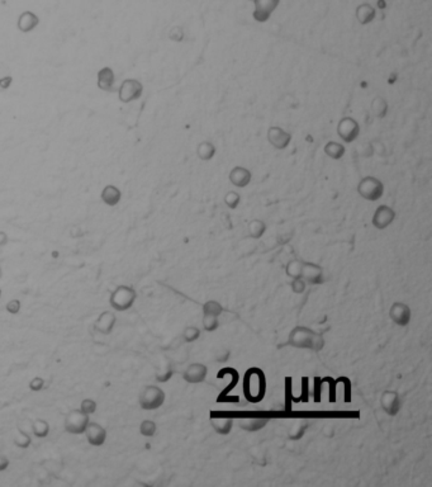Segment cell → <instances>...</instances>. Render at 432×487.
I'll list each match as a JSON object with an SVG mask.
<instances>
[{
	"label": "cell",
	"mask_w": 432,
	"mask_h": 487,
	"mask_svg": "<svg viewBox=\"0 0 432 487\" xmlns=\"http://www.w3.org/2000/svg\"><path fill=\"white\" fill-rule=\"evenodd\" d=\"M289 344L300 349H312L318 352L325 345V339L304 326H297L289 335Z\"/></svg>",
	"instance_id": "cell-1"
},
{
	"label": "cell",
	"mask_w": 432,
	"mask_h": 487,
	"mask_svg": "<svg viewBox=\"0 0 432 487\" xmlns=\"http://www.w3.org/2000/svg\"><path fill=\"white\" fill-rule=\"evenodd\" d=\"M266 391V381L262 370L257 368L247 370L244 381L245 397L251 402H259L264 399Z\"/></svg>",
	"instance_id": "cell-2"
},
{
	"label": "cell",
	"mask_w": 432,
	"mask_h": 487,
	"mask_svg": "<svg viewBox=\"0 0 432 487\" xmlns=\"http://www.w3.org/2000/svg\"><path fill=\"white\" fill-rule=\"evenodd\" d=\"M137 298V292L134 291L133 287L126 286H118L114 291L112 292L109 297V305L112 306L113 310L118 312H123L130 310L133 306Z\"/></svg>",
	"instance_id": "cell-3"
},
{
	"label": "cell",
	"mask_w": 432,
	"mask_h": 487,
	"mask_svg": "<svg viewBox=\"0 0 432 487\" xmlns=\"http://www.w3.org/2000/svg\"><path fill=\"white\" fill-rule=\"evenodd\" d=\"M165 392L159 386H145L138 395V404L142 410L152 411L157 410L164 405L165 402Z\"/></svg>",
	"instance_id": "cell-4"
},
{
	"label": "cell",
	"mask_w": 432,
	"mask_h": 487,
	"mask_svg": "<svg viewBox=\"0 0 432 487\" xmlns=\"http://www.w3.org/2000/svg\"><path fill=\"white\" fill-rule=\"evenodd\" d=\"M357 193L366 201L375 202L384 194V184L375 176H365L359 181Z\"/></svg>",
	"instance_id": "cell-5"
},
{
	"label": "cell",
	"mask_w": 432,
	"mask_h": 487,
	"mask_svg": "<svg viewBox=\"0 0 432 487\" xmlns=\"http://www.w3.org/2000/svg\"><path fill=\"white\" fill-rule=\"evenodd\" d=\"M90 423V415L85 414L80 409H74L67 412L64 420V429L68 434L81 435L85 433L88 424Z\"/></svg>",
	"instance_id": "cell-6"
},
{
	"label": "cell",
	"mask_w": 432,
	"mask_h": 487,
	"mask_svg": "<svg viewBox=\"0 0 432 487\" xmlns=\"http://www.w3.org/2000/svg\"><path fill=\"white\" fill-rule=\"evenodd\" d=\"M337 135L346 144H351L360 135V125L355 118L344 117L337 125Z\"/></svg>",
	"instance_id": "cell-7"
},
{
	"label": "cell",
	"mask_w": 432,
	"mask_h": 487,
	"mask_svg": "<svg viewBox=\"0 0 432 487\" xmlns=\"http://www.w3.org/2000/svg\"><path fill=\"white\" fill-rule=\"evenodd\" d=\"M142 93H143V85L136 79L125 80L121 84L119 90H118L119 101L122 103H130V102L137 101V99L141 98Z\"/></svg>",
	"instance_id": "cell-8"
},
{
	"label": "cell",
	"mask_w": 432,
	"mask_h": 487,
	"mask_svg": "<svg viewBox=\"0 0 432 487\" xmlns=\"http://www.w3.org/2000/svg\"><path fill=\"white\" fill-rule=\"evenodd\" d=\"M255 12L254 18L256 22L265 23L271 17L274 10L279 7L280 0H254Z\"/></svg>",
	"instance_id": "cell-9"
},
{
	"label": "cell",
	"mask_w": 432,
	"mask_h": 487,
	"mask_svg": "<svg viewBox=\"0 0 432 487\" xmlns=\"http://www.w3.org/2000/svg\"><path fill=\"white\" fill-rule=\"evenodd\" d=\"M394 218H396V211L392 207L383 204V206H379L375 210L371 223L374 225V227L379 228V230H384V228H387L393 223Z\"/></svg>",
	"instance_id": "cell-10"
},
{
	"label": "cell",
	"mask_w": 432,
	"mask_h": 487,
	"mask_svg": "<svg viewBox=\"0 0 432 487\" xmlns=\"http://www.w3.org/2000/svg\"><path fill=\"white\" fill-rule=\"evenodd\" d=\"M268 141L275 149L284 150L291 144L292 135L279 126H273L268 130Z\"/></svg>",
	"instance_id": "cell-11"
},
{
	"label": "cell",
	"mask_w": 432,
	"mask_h": 487,
	"mask_svg": "<svg viewBox=\"0 0 432 487\" xmlns=\"http://www.w3.org/2000/svg\"><path fill=\"white\" fill-rule=\"evenodd\" d=\"M86 440L93 447H102L107 442V430L95 421H90L85 429Z\"/></svg>",
	"instance_id": "cell-12"
},
{
	"label": "cell",
	"mask_w": 432,
	"mask_h": 487,
	"mask_svg": "<svg viewBox=\"0 0 432 487\" xmlns=\"http://www.w3.org/2000/svg\"><path fill=\"white\" fill-rule=\"evenodd\" d=\"M389 316H391L392 321L398 326H407L410 323L411 317H412V312H411L408 305L403 304V302H396L392 305L391 310H389Z\"/></svg>",
	"instance_id": "cell-13"
},
{
	"label": "cell",
	"mask_w": 432,
	"mask_h": 487,
	"mask_svg": "<svg viewBox=\"0 0 432 487\" xmlns=\"http://www.w3.org/2000/svg\"><path fill=\"white\" fill-rule=\"evenodd\" d=\"M115 322H117V317L114 313L112 311H104L100 313L99 317L94 322V329L102 335H110L112 331L114 330Z\"/></svg>",
	"instance_id": "cell-14"
},
{
	"label": "cell",
	"mask_w": 432,
	"mask_h": 487,
	"mask_svg": "<svg viewBox=\"0 0 432 487\" xmlns=\"http://www.w3.org/2000/svg\"><path fill=\"white\" fill-rule=\"evenodd\" d=\"M380 404L381 407L384 409V411L388 415H391V416H394V415L398 414L400 406H402V401H400L399 395L394 391L384 392V393L381 395Z\"/></svg>",
	"instance_id": "cell-15"
},
{
	"label": "cell",
	"mask_w": 432,
	"mask_h": 487,
	"mask_svg": "<svg viewBox=\"0 0 432 487\" xmlns=\"http://www.w3.org/2000/svg\"><path fill=\"white\" fill-rule=\"evenodd\" d=\"M305 281V283L310 284H321L323 283V269L320 265L315 264V263H304L302 265V275Z\"/></svg>",
	"instance_id": "cell-16"
},
{
	"label": "cell",
	"mask_w": 432,
	"mask_h": 487,
	"mask_svg": "<svg viewBox=\"0 0 432 487\" xmlns=\"http://www.w3.org/2000/svg\"><path fill=\"white\" fill-rule=\"evenodd\" d=\"M231 184H233L237 188H245L251 183L252 174L249 169L244 167H234L228 175Z\"/></svg>",
	"instance_id": "cell-17"
},
{
	"label": "cell",
	"mask_w": 432,
	"mask_h": 487,
	"mask_svg": "<svg viewBox=\"0 0 432 487\" xmlns=\"http://www.w3.org/2000/svg\"><path fill=\"white\" fill-rule=\"evenodd\" d=\"M208 373V368L202 363H194L190 364L184 372V380L189 383H200L205 380Z\"/></svg>",
	"instance_id": "cell-18"
},
{
	"label": "cell",
	"mask_w": 432,
	"mask_h": 487,
	"mask_svg": "<svg viewBox=\"0 0 432 487\" xmlns=\"http://www.w3.org/2000/svg\"><path fill=\"white\" fill-rule=\"evenodd\" d=\"M38 23H39L38 17H37L34 13L30 12V10L23 12L22 14L19 15V18H18V28H19L20 32H25V33L31 32V31H33L34 28L38 26Z\"/></svg>",
	"instance_id": "cell-19"
},
{
	"label": "cell",
	"mask_w": 432,
	"mask_h": 487,
	"mask_svg": "<svg viewBox=\"0 0 432 487\" xmlns=\"http://www.w3.org/2000/svg\"><path fill=\"white\" fill-rule=\"evenodd\" d=\"M115 76L110 67H103L98 73V86L104 91L114 90Z\"/></svg>",
	"instance_id": "cell-20"
},
{
	"label": "cell",
	"mask_w": 432,
	"mask_h": 487,
	"mask_svg": "<svg viewBox=\"0 0 432 487\" xmlns=\"http://www.w3.org/2000/svg\"><path fill=\"white\" fill-rule=\"evenodd\" d=\"M375 15H376L375 8L371 7V5L368 4V3H364V4L359 5V7L356 8V18L357 20H359L360 25L363 26L369 25V23H371L374 19H375Z\"/></svg>",
	"instance_id": "cell-21"
},
{
	"label": "cell",
	"mask_w": 432,
	"mask_h": 487,
	"mask_svg": "<svg viewBox=\"0 0 432 487\" xmlns=\"http://www.w3.org/2000/svg\"><path fill=\"white\" fill-rule=\"evenodd\" d=\"M122 194L121 191L114 185H107L102 192V201L107 206H117L119 203Z\"/></svg>",
	"instance_id": "cell-22"
},
{
	"label": "cell",
	"mask_w": 432,
	"mask_h": 487,
	"mask_svg": "<svg viewBox=\"0 0 432 487\" xmlns=\"http://www.w3.org/2000/svg\"><path fill=\"white\" fill-rule=\"evenodd\" d=\"M210 421H212V425L213 428H214V430L217 431L218 434H222V435L230 434L231 429H232V419L228 416H223V415L213 416L210 419Z\"/></svg>",
	"instance_id": "cell-23"
},
{
	"label": "cell",
	"mask_w": 432,
	"mask_h": 487,
	"mask_svg": "<svg viewBox=\"0 0 432 487\" xmlns=\"http://www.w3.org/2000/svg\"><path fill=\"white\" fill-rule=\"evenodd\" d=\"M215 151H217V149H215L214 145L209 141L200 142L198 147H197V155H198V157L202 161H209V160H212L213 157H214Z\"/></svg>",
	"instance_id": "cell-24"
},
{
	"label": "cell",
	"mask_w": 432,
	"mask_h": 487,
	"mask_svg": "<svg viewBox=\"0 0 432 487\" xmlns=\"http://www.w3.org/2000/svg\"><path fill=\"white\" fill-rule=\"evenodd\" d=\"M323 151H325V154L327 155L328 157H331V159L340 160L345 155V151H346V150H345L344 145L340 144V142L330 141L325 145Z\"/></svg>",
	"instance_id": "cell-25"
},
{
	"label": "cell",
	"mask_w": 432,
	"mask_h": 487,
	"mask_svg": "<svg viewBox=\"0 0 432 487\" xmlns=\"http://www.w3.org/2000/svg\"><path fill=\"white\" fill-rule=\"evenodd\" d=\"M31 430H32V434L36 438H46L49 436L50 434V424L47 423L46 420L43 419H36L33 420L32 425H31Z\"/></svg>",
	"instance_id": "cell-26"
},
{
	"label": "cell",
	"mask_w": 432,
	"mask_h": 487,
	"mask_svg": "<svg viewBox=\"0 0 432 487\" xmlns=\"http://www.w3.org/2000/svg\"><path fill=\"white\" fill-rule=\"evenodd\" d=\"M268 423V419L266 418H257V416H251V418H246L242 420L241 426L245 429V430L249 431H256L259 429L264 428Z\"/></svg>",
	"instance_id": "cell-27"
},
{
	"label": "cell",
	"mask_w": 432,
	"mask_h": 487,
	"mask_svg": "<svg viewBox=\"0 0 432 487\" xmlns=\"http://www.w3.org/2000/svg\"><path fill=\"white\" fill-rule=\"evenodd\" d=\"M388 102L383 98V97H376L374 101L371 102V110H373L374 115L378 118H384L388 113Z\"/></svg>",
	"instance_id": "cell-28"
},
{
	"label": "cell",
	"mask_w": 432,
	"mask_h": 487,
	"mask_svg": "<svg viewBox=\"0 0 432 487\" xmlns=\"http://www.w3.org/2000/svg\"><path fill=\"white\" fill-rule=\"evenodd\" d=\"M266 231V223L261 220H252L251 222L249 223V234L251 238L254 239H260L262 235L265 234Z\"/></svg>",
	"instance_id": "cell-29"
},
{
	"label": "cell",
	"mask_w": 432,
	"mask_h": 487,
	"mask_svg": "<svg viewBox=\"0 0 432 487\" xmlns=\"http://www.w3.org/2000/svg\"><path fill=\"white\" fill-rule=\"evenodd\" d=\"M13 442H14V444L18 447V448L26 449L31 446V443H32V438H31L30 434L26 433L23 429L18 428L17 433H15L14 438H13Z\"/></svg>",
	"instance_id": "cell-30"
},
{
	"label": "cell",
	"mask_w": 432,
	"mask_h": 487,
	"mask_svg": "<svg viewBox=\"0 0 432 487\" xmlns=\"http://www.w3.org/2000/svg\"><path fill=\"white\" fill-rule=\"evenodd\" d=\"M157 431V425L156 423H154L152 420H145L142 421L141 425H139V433L142 434L143 436H147V438H151L156 434Z\"/></svg>",
	"instance_id": "cell-31"
},
{
	"label": "cell",
	"mask_w": 432,
	"mask_h": 487,
	"mask_svg": "<svg viewBox=\"0 0 432 487\" xmlns=\"http://www.w3.org/2000/svg\"><path fill=\"white\" fill-rule=\"evenodd\" d=\"M302 265L303 262H300V260H292L286 265V274L293 279L300 278V275H302Z\"/></svg>",
	"instance_id": "cell-32"
},
{
	"label": "cell",
	"mask_w": 432,
	"mask_h": 487,
	"mask_svg": "<svg viewBox=\"0 0 432 487\" xmlns=\"http://www.w3.org/2000/svg\"><path fill=\"white\" fill-rule=\"evenodd\" d=\"M203 312L204 315H213V316H220L221 313L223 312V307L220 302L217 301H208L205 302L204 306H203Z\"/></svg>",
	"instance_id": "cell-33"
},
{
	"label": "cell",
	"mask_w": 432,
	"mask_h": 487,
	"mask_svg": "<svg viewBox=\"0 0 432 487\" xmlns=\"http://www.w3.org/2000/svg\"><path fill=\"white\" fill-rule=\"evenodd\" d=\"M220 326V321H218V316L213 315H204L203 317V328L205 331H214L217 330Z\"/></svg>",
	"instance_id": "cell-34"
},
{
	"label": "cell",
	"mask_w": 432,
	"mask_h": 487,
	"mask_svg": "<svg viewBox=\"0 0 432 487\" xmlns=\"http://www.w3.org/2000/svg\"><path fill=\"white\" fill-rule=\"evenodd\" d=\"M199 336H200V330L198 328H196V326H188V328L184 330V334H183V338L186 343H193V341H196L197 339H199Z\"/></svg>",
	"instance_id": "cell-35"
},
{
	"label": "cell",
	"mask_w": 432,
	"mask_h": 487,
	"mask_svg": "<svg viewBox=\"0 0 432 487\" xmlns=\"http://www.w3.org/2000/svg\"><path fill=\"white\" fill-rule=\"evenodd\" d=\"M239 202H241V197H239V194L237 193V192H228L225 196V203L227 204L231 210L237 208Z\"/></svg>",
	"instance_id": "cell-36"
},
{
	"label": "cell",
	"mask_w": 432,
	"mask_h": 487,
	"mask_svg": "<svg viewBox=\"0 0 432 487\" xmlns=\"http://www.w3.org/2000/svg\"><path fill=\"white\" fill-rule=\"evenodd\" d=\"M97 407H98V405H97V402L94 401V400H91V399L83 400V402H81V405H80L81 411H84L85 414H88V415L94 414V412L97 411Z\"/></svg>",
	"instance_id": "cell-37"
},
{
	"label": "cell",
	"mask_w": 432,
	"mask_h": 487,
	"mask_svg": "<svg viewBox=\"0 0 432 487\" xmlns=\"http://www.w3.org/2000/svg\"><path fill=\"white\" fill-rule=\"evenodd\" d=\"M305 281L303 278H294L293 282H292V289H293L294 293L300 294L304 292L305 289Z\"/></svg>",
	"instance_id": "cell-38"
},
{
	"label": "cell",
	"mask_w": 432,
	"mask_h": 487,
	"mask_svg": "<svg viewBox=\"0 0 432 487\" xmlns=\"http://www.w3.org/2000/svg\"><path fill=\"white\" fill-rule=\"evenodd\" d=\"M22 309V304H20L19 299H12L7 304V311L12 315H18Z\"/></svg>",
	"instance_id": "cell-39"
},
{
	"label": "cell",
	"mask_w": 432,
	"mask_h": 487,
	"mask_svg": "<svg viewBox=\"0 0 432 487\" xmlns=\"http://www.w3.org/2000/svg\"><path fill=\"white\" fill-rule=\"evenodd\" d=\"M43 384H44L43 378H41V377H34L33 380L30 382V388H31V391H34V392L41 391V389L43 388Z\"/></svg>",
	"instance_id": "cell-40"
},
{
	"label": "cell",
	"mask_w": 432,
	"mask_h": 487,
	"mask_svg": "<svg viewBox=\"0 0 432 487\" xmlns=\"http://www.w3.org/2000/svg\"><path fill=\"white\" fill-rule=\"evenodd\" d=\"M171 375H173V370H171V368L169 367L166 370H162V372L157 373L156 380L159 381V382H166L167 380H170Z\"/></svg>",
	"instance_id": "cell-41"
},
{
	"label": "cell",
	"mask_w": 432,
	"mask_h": 487,
	"mask_svg": "<svg viewBox=\"0 0 432 487\" xmlns=\"http://www.w3.org/2000/svg\"><path fill=\"white\" fill-rule=\"evenodd\" d=\"M9 465H10V460L8 459L7 455H4V454H2V453H0V472H2V471L7 470V468L9 467Z\"/></svg>",
	"instance_id": "cell-42"
},
{
	"label": "cell",
	"mask_w": 432,
	"mask_h": 487,
	"mask_svg": "<svg viewBox=\"0 0 432 487\" xmlns=\"http://www.w3.org/2000/svg\"><path fill=\"white\" fill-rule=\"evenodd\" d=\"M0 298H2V289H0Z\"/></svg>",
	"instance_id": "cell-43"
}]
</instances>
